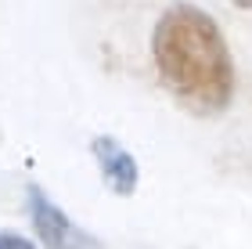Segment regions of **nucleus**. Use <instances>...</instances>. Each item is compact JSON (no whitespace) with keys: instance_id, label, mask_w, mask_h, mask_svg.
<instances>
[{"instance_id":"nucleus-1","label":"nucleus","mask_w":252,"mask_h":249,"mask_svg":"<svg viewBox=\"0 0 252 249\" xmlns=\"http://www.w3.org/2000/svg\"><path fill=\"white\" fill-rule=\"evenodd\" d=\"M152 58L166 90L194 116H220L234 98V62L213 15L177 0L152 33Z\"/></svg>"},{"instance_id":"nucleus-2","label":"nucleus","mask_w":252,"mask_h":249,"mask_svg":"<svg viewBox=\"0 0 252 249\" xmlns=\"http://www.w3.org/2000/svg\"><path fill=\"white\" fill-rule=\"evenodd\" d=\"M29 217L36 228V239L47 249H101V242L90 239L83 228H76L68 213L54 206L40 184H29Z\"/></svg>"},{"instance_id":"nucleus-3","label":"nucleus","mask_w":252,"mask_h":249,"mask_svg":"<svg viewBox=\"0 0 252 249\" xmlns=\"http://www.w3.org/2000/svg\"><path fill=\"white\" fill-rule=\"evenodd\" d=\"M90 152H94V163L101 170V180L116 191V195H133L137 191V159L130 152L123 148L116 138H108V134H97L94 141H90Z\"/></svg>"},{"instance_id":"nucleus-4","label":"nucleus","mask_w":252,"mask_h":249,"mask_svg":"<svg viewBox=\"0 0 252 249\" xmlns=\"http://www.w3.org/2000/svg\"><path fill=\"white\" fill-rule=\"evenodd\" d=\"M0 249H32V242L15 231H0Z\"/></svg>"},{"instance_id":"nucleus-5","label":"nucleus","mask_w":252,"mask_h":249,"mask_svg":"<svg viewBox=\"0 0 252 249\" xmlns=\"http://www.w3.org/2000/svg\"><path fill=\"white\" fill-rule=\"evenodd\" d=\"M234 7H252V0H231Z\"/></svg>"}]
</instances>
